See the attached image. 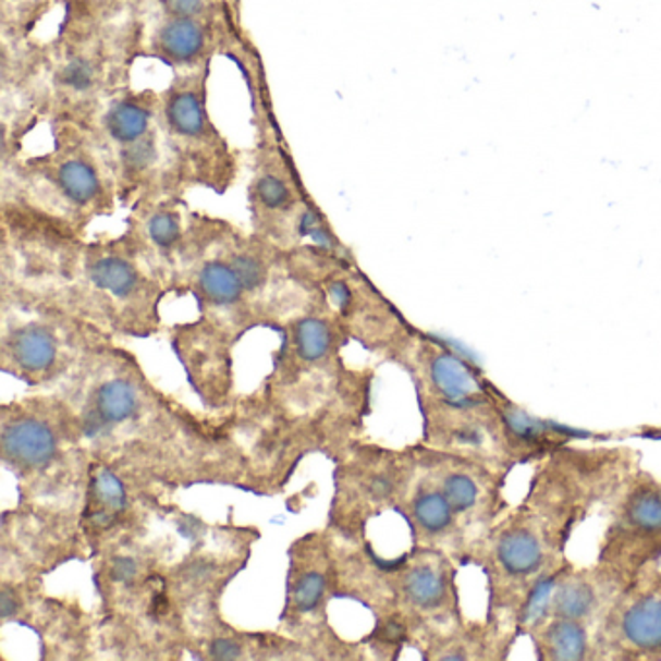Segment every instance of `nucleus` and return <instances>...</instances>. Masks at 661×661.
Returning <instances> with one entry per match:
<instances>
[{"label": "nucleus", "mask_w": 661, "mask_h": 661, "mask_svg": "<svg viewBox=\"0 0 661 661\" xmlns=\"http://www.w3.org/2000/svg\"><path fill=\"white\" fill-rule=\"evenodd\" d=\"M140 41L134 4L115 14L64 10L57 36L44 44L45 123L86 126L107 98L133 86Z\"/></svg>", "instance_id": "obj_1"}, {"label": "nucleus", "mask_w": 661, "mask_h": 661, "mask_svg": "<svg viewBox=\"0 0 661 661\" xmlns=\"http://www.w3.org/2000/svg\"><path fill=\"white\" fill-rule=\"evenodd\" d=\"M573 526L524 501L504 512L472 547L469 556L487 576V621L511 635L521 628L539 588L568 563Z\"/></svg>", "instance_id": "obj_2"}, {"label": "nucleus", "mask_w": 661, "mask_h": 661, "mask_svg": "<svg viewBox=\"0 0 661 661\" xmlns=\"http://www.w3.org/2000/svg\"><path fill=\"white\" fill-rule=\"evenodd\" d=\"M53 144L36 156L2 161V200H20L76 228L113 213L115 181L88 131L79 124H49Z\"/></svg>", "instance_id": "obj_3"}, {"label": "nucleus", "mask_w": 661, "mask_h": 661, "mask_svg": "<svg viewBox=\"0 0 661 661\" xmlns=\"http://www.w3.org/2000/svg\"><path fill=\"white\" fill-rule=\"evenodd\" d=\"M115 181L119 204L183 196L176 185L159 121V91L119 89L86 126Z\"/></svg>", "instance_id": "obj_4"}, {"label": "nucleus", "mask_w": 661, "mask_h": 661, "mask_svg": "<svg viewBox=\"0 0 661 661\" xmlns=\"http://www.w3.org/2000/svg\"><path fill=\"white\" fill-rule=\"evenodd\" d=\"M210 69L173 74L159 91V121L176 185L185 195L206 188L225 195L237 183L241 156L218 124L208 103Z\"/></svg>", "instance_id": "obj_5"}, {"label": "nucleus", "mask_w": 661, "mask_h": 661, "mask_svg": "<svg viewBox=\"0 0 661 661\" xmlns=\"http://www.w3.org/2000/svg\"><path fill=\"white\" fill-rule=\"evenodd\" d=\"M253 109L262 119L247 186L248 210L256 233L276 245L290 237L310 238L315 243L328 228L327 218L303 185L299 169L278 133L268 99Z\"/></svg>", "instance_id": "obj_6"}, {"label": "nucleus", "mask_w": 661, "mask_h": 661, "mask_svg": "<svg viewBox=\"0 0 661 661\" xmlns=\"http://www.w3.org/2000/svg\"><path fill=\"white\" fill-rule=\"evenodd\" d=\"M638 469L633 449H563L539 462L524 501L576 526L600 503H613Z\"/></svg>", "instance_id": "obj_7"}, {"label": "nucleus", "mask_w": 661, "mask_h": 661, "mask_svg": "<svg viewBox=\"0 0 661 661\" xmlns=\"http://www.w3.org/2000/svg\"><path fill=\"white\" fill-rule=\"evenodd\" d=\"M2 228L4 260L12 265L20 293L62 290L71 299L84 256L79 228L20 200H2Z\"/></svg>", "instance_id": "obj_8"}, {"label": "nucleus", "mask_w": 661, "mask_h": 661, "mask_svg": "<svg viewBox=\"0 0 661 661\" xmlns=\"http://www.w3.org/2000/svg\"><path fill=\"white\" fill-rule=\"evenodd\" d=\"M159 285L138 262V250L128 235L84 248L71 301L94 307L96 317L113 327L142 334L150 330Z\"/></svg>", "instance_id": "obj_9"}, {"label": "nucleus", "mask_w": 661, "mask_h": 661, "mask_svg": "<svg viewBox=\"0 0 661 661\" xmlns=\"http://www.w3.org/2000/svg\"><path fill=\"white\" fill-rule=\"evenodd\" d=\"M611 504L598 563L633 578L661 556V479L638 467Z\"/></svg>", "instance_id": "obj_10"}, {"label": "nucleus", "mask_w": 661, "mask_h": 661, "mask_svg": "<svg viewBox=\"0 0 661 661\" xmlns=\"http://www.w3.org/2000/svg\"><path fill=\"white\" fill-rule=\"evenodd\" d=\"M140 57L156 59L173 74L210 69L218 54L247 57L253 47L243 27L218 20L186 19L168 14H140Z\"/></svg>", "instance_id": "obj_11"}, {"label": "nucleus", "mask_w": 661, "mask_h": 661, "mask_svg": "<svg viewBox=\"0 0 661 661\" xmlns=\"http://www.w3.org/2000/svg\"><path fill=\"white\" fill-rule=\"evenodd\" d=\"M598 638L601 660H661V571L656 563L628 580Z\"/></svg>", "instance_id": "obj_12"}, {"label": "nucleus", "mask_w": 661, "mask_h": 661, "mask_svg": "<svg viewBox=\"0 0 661 661\" xmlns=\"http://www.w3.org/2000/svg\"><path fill=\"white\" fill-rule=\"evenodd\" d=\"M628 580V576L608 564L578 568L568 561L534 596L521 633L524 635L539 619L559 617L584 623L600 635L603 621Z\"/></svg>", "instance_id": "obj_13"}, {"label": "nucleus", "mask_w": 661, "mask_h": 661, "mask_svg": "<svg viewBox=\"0 0 661 661\" xmlns=\"http://www.w3.org/2000/svg\"><path fill=\"white\" fill-rule=\"evenodd\" d=\"M434 466L432 486L446 497L466 529L469 543L476 546L509 511L504 499L509 472L452 452L439 456Z\"/></svg>", "instance_id": "obj_14"}, {"label": "nucleus", "mask_w": 661, "mask_h": 661, "mask_svg": "<svg viewBox=\"0 0 661 661\" xmlns=\"http://www.w3.org/2000/svg\"><path fill=\"white\" fill-rule=\"evenodd\" d=\"M231 225L225 231L221 253L216 255H204L200 238L196 235L195 212L191 223V235L186 243L185 256L193 258V290L204 307L208 309V320L216 327L225 330V322L231 327L238 328L248 315L253 313V303L248 299L243 283L238 280L235 268L231 266L228 256V238H230Z\"/></svg>", "instance_id": "obj_15"}, {"label": "nucleus", "mask_w": 661, "mask_h": 661, "mask_svg": "<svg viewBox=\"0 0 661 661\" xmlns=\"http://www.w3.org/2000/svg\"><path fill=\"white\" fill-rule=\"evenodd\" d=\"M128 221V238L136 250L163 260H171L176 255L185 256L193 212H188L183 196L144 198L134 204Z\"/></svg>", "instance_id": "obj_16"}, {"label": "nucleus", "mask_w": 661, "mask_h": 661, "mask_svg": "<svg viewBox=\"0 0 661 661\" xmlns=\"http://www.w3.org/2000/svg\"><path fill=\"white\" fill-rule=\"evenodd\" d=\"M424 355L425 379L439 404H469L497 392V387L481 370L449 347L427 344Z\"/></svg>", "instance_id": "obj_17"}, {"label": "nucleus", "mask_w": 661, "mask_h": 661, "mask_svg": "<svg viewBox=\"0 0 661 661\" xmlns=\"http://www.w3.org/2000/svg\"><path fill=\"white\" fill-rule=\"evenodd\" d=\"M404 596L412 608L421 613L458 615V593L454 584V568L446 556L425 553L419 563L407 571L404 578Z\"/></svg>", "instance_id": "obj_18"}, {"label": "nucleus", "mask_w": 661, "mask_h": 661, "mask_svg": "<svg viewBox=\"0 0 661 661\" xmlns=\"http://www.w3.org/2000/svg\"><path fill=\"white\" fill-rule=\"evenodd\" d=\"M541 661L601 660L600 638L591 626L568 619L543 617L526 628Z\"/></svg>", "instance_id": "obj_19"}, {"label": "nucleus", "mask_w": 661, "mask_h": 661, "mask_svg": "<svg viewBox=\"0 0 661 661\" xmlns=\"http://www.w3.org/2000/svg\"><path fill=\"white\" fill-rule=\"evenodd\" d=\"M62 335L53 318L27 320L9 328L4 353L16 369L27 375L51 372L61 359Z\"/></svg>", "instance_id": "obj_20"}, {"label": "nucleus", "mask_w": 661, "mask_h": 661, "mask_svg": "<svg viewBox=\"0 0 661 661\" xmlns=\"http://www.w3.org/2000/svg\"><path fill=\"white\" fill-rule=\"evenodd\" d=\"M412 518L419 534L437 543H444L456 556H469V538L466 529L452 511L446 497L429 483L421 487L412 501Z\"/></svg>", "instance_id": "obj_21"}, {"label": "nucleus", "mask_w": 661, "mask_h": 661, "mask_svg": "<svg viewBox=\"0 0 661 661\" xmlns=\"http://www.w3.org/2000/svg\"><path fill=\"white\" fill-rule=\"evenodd\" d=\"M4 456L26 467H41L54 458L57 439L47 425L37 419H20L4 427L2 432Z\"/></svg>", "instance_id": "obj_22"}, {"label": "nucleus", "mask_w": 661, "mask_h": 661, "mask_svg": "<svg viewBox=\"0 0 661 661\" xmlns=\"http://www.w3.org/2000/svg\"><path fill=\"white\" fill-rule=\"evenodd\" d=\"M290 345L303 363L325 362L335 347V325L330 317L303 315L290 325Z\"/></svg>", "instance_id": "obj_23"}, {"label": "nucleus", "mask_w": 661, "mask_h": 661, "mask_svg": "<svg viewBox=\"0 0 661 661\" xmlns=\"http://www.w3.org/2000/svg\"><path fill=\"white\" fill-rule=\"evenodd\" d=\"M140 14H168L186 19L218 20L241 26V16L228 0H134Z\"/></svg>", "instance_id": "obj_24"}, {"label": "nucleus", "mask_w": 661, "mask_h": 661, "mask_svg": "<svg viewBox=\"0 0 661 661\" xmlns=\"http://www.w3.org/2000/svg\"><path fill=\"white\" fill-rule=\"evenodd\" d=\"M98 414L106 424H123L136 414L138 397L136 389L128 380H107L106 384L98 390L96 397Z\"/></svg>", "instance_id": "obj_25"}, {"label": "nucleus", "mask_w": 661, "mask_h": 661, "mask_svg": "<svg viewBox=\"0 0 661 661\" xmlns=\"http://www.w3.org/2000/svg\"><path fill=\"white\" fill-rule=\"evenodd\" d=\"M94 493L103 506V512H99L94 521L101 526H109L117 514L126 506V493H124L123 483L119 481V477L113 472L101 469L94 479Z\"/></svg>", "instance_id": "obj_26"}, {"label": "nucleus", "mask_w": 661, "mask_h": 661, "mask_svg": "<svg viewBox=\"0 0 661 661\" xmlns=\"http://www.w3.org/2000/svg\"><path fill=\"white\" fill-rule=\"evenodd\" d=\"M325 590H327V580L322 574L305 573L295 584L293 603L303 613L315 611L325 598Z\"/></svg>", "instance_id": "obj_27"}, {"label": "nucleus", "mask_w": 661, "mask_h": 661, "mask_svg": "<svg viewBox=\"0 0 661 661\" xmlns=\"http://www.w3.org/2000/svg\"><path fill=\"white\" fill-rule=\"evenodd\" d=\"M62 10L84 14H115L133 7L134 0H59Z\"/></svg>", "instance_id": "obj_28"}, {"label": "nucleus", "mask_w": 661, "mask_h": 661, "mask_svg": "<svg viewBox=\"0 0 661 661\" xmlns=\"http://www.w3.org/2000/svg\"><path fill=\"white\" fill-rule=\"evenodd\" d=\"M136 574H138V564L131 556H117L111 564V576L117 583H133Z\"/></svg>", "instance_id": "obj_29"}, {"label": "nucleus", "mask_w": 661, "mask_h": 661, "mask_svg": "<svg viewBox=\"0 0 661 661\" xmlns=\"http://www.w3.org/2000/svg\"><path fill=\"white\" fill-rule=\"evenodd\" d=\"M210 656L213 660H238L241 658V646L230 640V638H218L210 646Z\"/></svg>", "instance_id": "obj_30"}, {"label": "nucleus", "mask_w": 661, "mask_h": 661, "mask_svg": "<svg viewBox=\"0 0 661 661\" xmlns=\"http://www.w3.org/2000/svg\"><path fill=\"white\" fill-rule=\"evenodd\" d=\"M404 636H406V626L402 625L400 621H389L379 628V638L387 642H400V640H404Z\"/></svg>", "instance_id": "obj_31"}, {"label": "nucleus", "mask_w": 661, "mask_h": 661, "mask_svg": "<svg viewBox=\"0 0 661 661\" xmlns=\"http://www.w3.org/2000/svg\"><path fill=\"white\" fill-rule=\"evenodd\" d=\"M16 609H19V603H16V598L12 596V591H2V598H0V613H2V619L12 617V615L16 613Z\"/></svg>", "instance_id": "obj_32"}, {"label": "nucleus", "mask_w": 661, "mask_h": 661, "mask_svg": "<svg viewBox=\"0 0 661 661\" xmlns=\"http://www.w3.org/2000/svg\"><path fill=\"white\" fill-rule=\"evenodd\" d=\"M230 2L231 9L235 10V14L241 16V0H228Z\"/></svg>", "instance_id": "obj_33"}]
</instances>
